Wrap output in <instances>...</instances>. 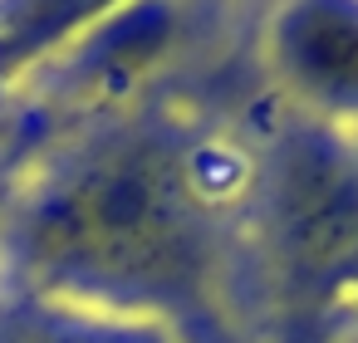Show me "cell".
Here are the masks:
<instances>
[{
  "mask_svg": "<svg viewBox=\"0 0 358 343\" xmlns=\"http://www.w3.org/2000/svg\"><path fill=\"white\" fill-rule=\"evenodd\" d=\"M40 255L108 284L182 279L192 265V226L177 177L138 152L94 167L45 211Z\"/></svg>",
  "mask_w": 358,
  "mask_h": 343,
  "instance_id": "1",
  "label": "cell"
},
{
  "mask_svg": "<svg viewBox=\"0 0 358 343\" xmlns=\"http://www.w3.org/2000/svg\"><path fill=\"white\" fill-rule=\"evenodd\" d=\"M285 221L294 250L309 265H334L358 240V187L329 162H304L289 177Z\"/></svg>",
  "mask_w": 358,
  "mask_h": 343,
  "instance_id": "2",
  "label": "cell"
},
{
  "mask_svg": "<svg viewBox=\"0 0 358 343\" xmlns=\"http://www.w3.org/2000/svg\"><path fill=\"white\" fill-rule=\"evenodd\" d=\"M289 54L299 74L329 94H358V10L314 6L289 25Z\"/></svg>",
  "mask_w": 358,
  "mask_h": 343,
  "instance_id": "3",
  "label": "cell"
},
{
  "mask_svg": "<svg viewBox=\"0 0 358 343\" xmlns=\"http://www.w3.org/2000/svg\"><path fill=\"white\" fill-rule=\"evenodd\" d=\"M50 343H113V338H50Z\"/></svg>",
  "mask_w": 358,
  "mask_h": 343,
  "instance_id": "4",
  "label": "cell"
}]
</instances>
